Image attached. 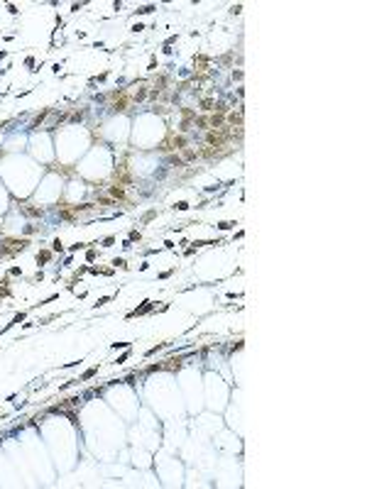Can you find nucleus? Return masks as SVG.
Wrapping results in <instances>:
<instances>
[{"label":"nucleus","mask_w":367,"mask_h":489,"mask_svg":"<svg viewBox=\"0 0 367 489\" xmlns=\"http://www.w3.org/2000/svg\"><path fill=\"white\" fill-rule=\"evenodd\" d=\"M230 137H233L230 127H228V125H220V127H216L213 132L206 135V142H208L211 147H216V150H223L228 142H230Z\"/></svg>","instance_id":"nucleus-1"},{"label":"nucleus","mask_w":367,"mask_h":489,"mask_svg":"<svg viewBox=\"0 0 367 489\" xmlns=\"http://www.w3.org/2000/svg\"><path fill=\"white\" fill-rule=\"evenodd\" d=\"M228 120H230L233 125H238V127H240V125H242V110H238V113H230V118H228Z\"/></svg>","instance_id":"nucleus-3"},{"label":"nucleus","mask_w":367,"mask_h":489,"mask_svg":"<svg viewBox=\"0 0 367 489\" xmlns=\"http://www.w3.org/2000/svg\"><path fill=\"white\" fill-rule=\"evenodd\" d=\"M27 247V240H8L5 247H0V254H8V252H17Z\"/></svg>","instance_id":"nucleus-2"}]
</instances>
